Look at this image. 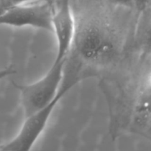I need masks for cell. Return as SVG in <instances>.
Wrapping results in <instances>:
<instances>
[{"label": "cell", "mask_w": 151, "mask_h": 151, "mask_svg": "<svg viewBox=\"0 0 151 151\" xmlns=\"http://www.w3.org/2000/svg\"><path fill=\"white\" fill-rule=\"evenodd\" d=\"M136 124L151 137V72L143 82L135 106Z\"/></svg>", "instance_id": "6"}, {"label": "cell", "mask_w": 151, "mask_h": 151, "mask_svg": "<svg viewBox=\"0 0 151 151\" xmlns=\"http://www.w3.org/2000/svg\"><path fill=\"white\" fill-rule=\"evenodd\" d=\"M136 23L135 44L143 55H151V6L139 12Z\"/></svg>", "instance_id": "7"}, {"label": "cell", "mask_w": 151, "mask_h": 151, "mask_svg": "<svg viewBox=\"0 0 151 151\" xmlns=\"http://www.w3.org/2000/svg\"><path fill=\"white\" fill-rule=\"evenodd\" d=\"M77 24L70 0H55L52 3V32L54 33L57 44V54L55 60L68 58L73 45Z\"/></svg>", "instance_id": "5"}, {"label": "cell", "mask_w": 151, "mask_h": 151, "mask_svg": "<svg viewBox=\"0 0 151 151\" xmlns=\"http://www.w3.org/2000/svg\"><path fill=\"white\" fill-rule=\"evenodd\" d=\"M52 2L26 3L7 7L0 12V25L34 27L52 32Z\"/></svg>", "instance_id": "4"}, {"label": "cell", "mask_w": 151, "mask_h": 151, "mask_svg": "<svg viewBox=\"0 0 151 151\" xmlns=\"http://www.w3.org/2000/svg\"><path fill=\"white\" fill-rule=\"evenodd\" d=\"M4 10V0H0V12Z\"/></svg>", "instance_id": "12"}, {"label": "cell", "mask_w": 151, "mask_h": 151, "mask_svg": "<svg viewBox=\"0 0 151 151\" xmlns=\"http://www.w3.org/2000/svg\"><path fill=\"white\" fill-rule=\"evenodd\" d=\"M81 78L75 77L70 81L63 83L59 88L57 96L45 107L25 117V120L17 135L0 146V150L4 151H27L35 145L48 124L50 118L59 102L70 91Z\"/></svg>", "instance_id": "2"}, {"label": "cell", "mask_w": 151, "mask_h": 151, "mask_svg": "<svg viewBox=\"0 0 151 151\" xmlns=\"http://www.w3.org/2000/svg\"><path fill=\"white\" fill-rule=\"evenodd\" d=\"M114 4L125 8H134V0H111Z\"/></svg>", "instance_id": "10"}, {"label": "cell", "mask_w": 151, "mask_h": 151, "mask_svg": "<svg viewBox=\"0 0 151 151\" xmlns=\"http://www.w3.org/2000/svg\"><path fill=\"white\" fill-rule=\"evenodd\" d=\"M116 51L114 36L103 24L88 22L77 25L71 52H74L81 60L87 63L104 64L114 58Z\"/></svg>", "instance_id": "1"}, {"label": "cell", "mask_w": 151, "mask_h": 151, "mask_svg": "<svg viewBox=\"0 0 151 151\" xmlns=\"http://www.w3.org/2000/svg\"><path fill=\"white\" fill-rule=\"evenodd\" d=\"M55 1V0H4V10L7 8V7L13 5H16V4H26V3L32 2H39V1H50V2H52V1Z\"/></svg>", "instance_id": "8"}, {"label": "cell", "mask_w": 151, "mask_h": 151, "mask_svg": "<svg viewBox=\"0 0 151 151\" xmlns=\"http://www.w3.org/2000/svg\"><path fill=\"white\" fill-rule=\"evenodd\" d=\"M150 6H151V0H134V8L137 13Z\"/></svg>", "instance_id": "9"}, {"label": "cell", "mask_w": 151, "mask_h": 151, "mask_svg": "<svg viewBox=\"0 0 151 151\" xmlns=\"http://www.w3.org/2000/svg\"><path fill=\"white\" fill-rule=\"evenodd\" d=\"M67 58L54 60L48 72L35 82L18 86L25 117L45 107L57 96L64 78Z\"/></svg>", "instance_id": "3"}, {"label": "cell", "mask_w": 151, "mask_h": 151, "mask_svg": "<svg viewBox=\"0 0 151 151\" xmlns=\"http://www.w3.org/2000/svg\"><path fill=\"white\" fill-rule=\"evenodd\" d=\"M16 72V71L10 66V67L5 68V69H0V81H1L4 78L13 75Z\"/></svg>", "instance_id": "11"}]
</instances>
